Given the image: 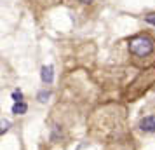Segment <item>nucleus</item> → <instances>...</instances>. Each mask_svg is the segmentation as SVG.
Masks as SVG:
<instances>
[{
    "label": "nucleus",
    "instance_id": "nucleus-3",
    "mask_svg": "<svg viewBox=\"0 0 155 150\" xmlns=\"http://www.w3.org/2000/svg\"><path fill=\"white\" fill-rule=\"evenodd\" d=\"M40 77H42V82H44V84L51 86V84H52V80H54V68H52L51 65H49V66H42Z\"/></svg>",
    "mask_w": 155,
    "mask_h": 150
},
{
    "label": "nucleus",
    "instance_id": "nucleus-7",
    "mask_svg": "<svg viewBox=\"0 0 155 150\" xmlns=\"http://www.w3.org/2000/svg\"><path fill=\"white\" fill-rule=\"evenodd\" d=\"M49 98H51V91H47V89H44V91H40V93L37 94V100L40 101V103H45Z\"/></svg>",
    "mask_w": 155,
    "mask_h": 150
},
{
    "label": "nucleus",
    "instance_id": "nucleus-6",
    "mask_svg": "<svg viewBox=\"0 0 155 150\" xmlns=\"http://www.w3.org/2000/svg\"><path fill=\"white\" fill-rule=\"evenodd\" d=\"M9 129H11V121H7V119H2V121H0V136L5 135Z\"/></svg>",
    "mask_w": 155,
    "mask_h": 150
},
{
    "label": "nucleus",
    "instance_id": "nucleus-9",
    "mask_svg": "<svg viewBox=\"0 0 155 150\" xmlns=\"http://www.w3.org/2000/svg\"><path fill=\"white\" fill-rule=\"evenodd\" d=\"M145 19H147V23H150V25H155V12L153 14H148Z\"/></svg>",
    "mask_w": 155,
    "mask_h": 150
},
{
    "label": "nucleus",
    "instance_id": "nucleus-5",
    "mask_svg": "<svg viewBox=\"0 0 155 150\" xmlns=\"http://www.w3.org/2000/svg\"><path fill=\"white\" fill-rule=\"evenodd\" d=\"M63 138V131H61V128L59 126H54V128L51 129V140L52 142H59Z\"/></svg>",
    "mask_w": 155,
    "mask_h": 150
},
{
    "label": "nucleus",
    "instance_id": "nucleus-1",
    "mask_svg": "<svg viewBox=\"0 0 155 150\" xmlns=\"http://www.w3.org/2000/svg\"><path fill=\"white\" fill-rule=\"evenodd\" d=\"M129 52L138 58L150 56L153 52V40L148 35H136L129 40Z\"/></svg>",
    "mask_w": 155,
    "mask_h": 150
},
{
    "label": "nucleus",
    "instance_id": "nucleus-2",
    "mask_svg": "<svg viewBox=\"0 0 155 150\" xmlns=\"http://www.w3.org/2000/svg\"><path fill=\"white\" fill-rule=\"evenodd\" d=\"M138 128L143 133H155V115L141 117L140 122H138Z\"/></svg>",
    "mask_w": 155,
    "mask_h": 150
},
{
    "label": "nucleus",
    "instance_id": "nucleus-10",
    "mask_svg": "<svg viewBox=\"0 0 155 150\" xmlns=\"http://www.w3.org/2000/svg\"><path fill=\"white\" fill-rule=\"evenodd\" d=\"M80 2H82V4H92L94 0H80Z\"/></svg>",
    "mask_w": 155,
    "mask_h": 150
},
{
    "label": "nucleus",
    "instance_id": "nucleus-8",
    "mask_svg": "<svg viewBox=\"0 0 155 150\" xmlns=\"http://www.w3.org/2000/svg\"><path fill=\"white\" fill-rule=\"evenodd\" d=\"M12 100H14V103H19V101H23V93L19 91V89H16L14 93H12Z\"/></svg>",
    "mask_w": 155,
    "mask_h": 150
},
{
    "label": "nucleus",
    "instance_id": "nucleus-4",
    "mask_svg": "<svg viewBox=\"0 0 155 150\" xmlns=\"http://www.w3.org/2000/svg\"><path fill=\"white\" fill-rule=\"evenodd\" d=\"M26 112H28V105L25 101H19V103L12 105V114L14 115H25Z\"/></svg>",
    "mask_w": 155,
    "mask_h": 150
}]
</instances>
